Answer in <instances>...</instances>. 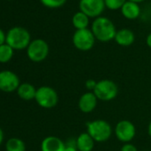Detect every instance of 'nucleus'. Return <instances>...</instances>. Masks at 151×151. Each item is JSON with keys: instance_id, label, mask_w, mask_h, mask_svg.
I'll use <instances>...</instances> for the list:
<instances>
[{"instance_id": "nucleus-25", "label": "nucleus", "mask_w": 151, "mask_h": 151, "mask_svg": "<svg viewBox=\"0 0 151 151\" xmlns=\"http://www.w3.org/2000/svg\"><path fill=\"white\" fill-rule=\"evenodd\" d=\"M6 35L1 29H0V45L6 44Z\"/></svg>"}, {"instance_id": "nucleus-5", "label": "nucleus", "mask_w": 151, "mask_h": 151, "mask_svg": "<svg viewBox=\"0 0 151 151\" xmlns=\"http://www.w3.org/2000/svg\"><path fill=\"white\" fill-rule=\"evenodd\" d=\"M93 93L99 101H111L117 96L118 87L116 84L110 79H101L97 82Z\"/></svg>"}, {"instance_id": "nucleus-6", "label": "nucleus", "mask_w": 151, "mask_h": 151, "mask_svg": "<svg viewBox=\"0 0 151 151\" xmlns=\"http://www.w3.org/2000/svg\"><path fill=\"white\" fill-rule=\"evenodd\" d=\"M95 37L91 29H77L72 36V43L74 46L81 52L90 51L95 44Z\"/></svg>"}, {"instance_id": "nucleus-20", "label": "nucleus", "mask_w": 151, "mask_h": 151, "mask_svg": "<svg viewBox=\"0 0 151 151\" xmlns=\"http://www.w3.org/2000/svg\"><path fill=\"white\" fill-rule=\"evenodd\" d=\"M126 1L127 0H104V3L106 8L115 11L121 9Z\"/></svg>"}, {"instance_id": "nucleus-11", "label": "nucleus", "mask_w": 151, "mask_h": 151, "mask_svg": "<svg viewBox=\"0 0 151 151\" xmlns=\"http://www.w3.org/2000/svg\"><path fill=\"white\" fill-rule=\"evenodd\" d=\"M98 99L93 92H86L83 93L78 100V109L83 113H91L93 112L98 104Z\"/></svg>"}, {"instance_id": "nucleus-16", "label": "nucleus", "mask_w": 151, "mask_h": 151, "mask_svg": "<svg viewBox=\"0 0 151 151\" xmlns=\"http://www.w3.org/2000/svg\"><path fill=\"white\" fill-rule=\"evenodd\" d=\"M36 93H37V89L33 85L29 83L21 84L17 89L18 96L23 101H31L33 99L35 100Z\"/></svg>"}, {"instance_id": "nucleus-3", "label": "nucleus", "mask_w": 151, "mask_h": 151, "mask_svg": "<svg viewBox=\"0 0 151 151\" xmlns=\"http://www.w3.org/2000/svg\"><path fill=\"white\" fill-rule=\"evenodd\" d=\"M30 34L22 27H14L6 34V44L14 50H23L30 44Z\"/></svg>"}, {"instance_id": "nucleus-4", "label": "nucleus", "mask_w": 151, "mask_h": 151, "mask_svg": "<svg viewBox=\"0 0 151 151\" xmlns=\"http://www.w3.org/2000/svg\"><path fill=\"white\" fill-rule=\"evenodd\" d=\"M35 101L41 108L50 109L58 104L59 95L52 87L43 86L37 89Z\"/></svg>"}, {"instance_id": "nucleus-24", "label": "nucleus", "mask_w": 151, "mask_h": 151, "mask_svg": "<svg viewBox=\"0 0 151 151\" xmlns=\"http://www.w3.org/2000/svg\"><path fill=\"white\" fill-rule=\"evenodd\" d=\"M121 151H138V148L135 145L129 142V143H124L122 146Z\"/></svg>"}, {"instance_id": "nucleus-17", "label": "nucleus", "mask_w": 151, "mask_h": 151, "mask_svg": "<svg viewBox=\"0 0 151 151\" xmlns=\"http://www.w3.org/2000/svg\"><path fill=\"white\" fill-rule=\"evenodd\" d=\"M89 17L85 14L83 12L78 11L76 14H74V15L72 16V24L74 26V28L77 29H88L89 26Z\"/></svg>"}, {"instance_id": "nucleus-29", "label": "nucleus", "mask_w": 151, "mask_h": 151, "mask_svg": "<svg viewBox=\"0 0 151 151\" xmlns=\"http://www.w3.org/2000/svg\"><path fill=\"white\" fill-rule=\"evenodd\" d=\"M128 1H131V2H134V3H137V4H139L143 1H145V0H128Z\"/></svg>"}, {"instance_id": "nucleus-15", "label": "nucleus", "mask_w": 151, "mask_h": 151, "mask_svg": "<svg viewBox=\"0 0 151 151\" xmlns=\"http://www.w3.org/2000/svg\"><path fill=\"white\" fill-rule=\"evenodd\" d=\"M76 143L78 151H93L95 145L94 139L86 132H82L78 136L76 139Z\"/></svg>"}, {"instance_id": "nucleus-1", "label": "nucleus", "mask_w": 151, "mask_h": 151, "mask_svg": "<svg viewBox=\"0 0 151 151\" xmlns=\"http://www.w3.org/2000/svg\"><path fill=\"white\" fill-rule=\"evenodd\" d=\"M91 30L95 39L102 43L114 40L117 31L113 22L104 16H100L93 20Z\"/></svg>"}, {"instance_id": "nucleus-18", "label": "nucleus", "mask_w": 151, "mask_h": 151, "mask_svg": "<svg viewBox=\"0 0 151 151\" xmlns=\"http://www.w3.org/2000/svg\"><path fill=\"white\" fill-rule=\"evenodd\" d=\"M6 151H26L24 141L19 138H11L6 143Z\"/></svg>"}, {"instance_id": "nucleus-2", "label": "nucleus", "mask_w": 151, "mask_h": 151, "mask_svg": "<svg viewBox=\"0 0 151 151\" xmlns=\"http://www.w3.org/2000/svg\"><path fill=\"white\" fill-rule=\"evenodd\" d=\"M86 132L95 142H105L112 136V127L104 119H95L86 124Z\"/></svg>"}, {"instance_id": "nucleus-9", "label": "nucleus", "mask_w": 151, "mask_h": 151, "mask_svg": "<svg viewBox=\"0 0 151 151\" xmlns=\"http://www.w3.org/2000/svg\"><path fill=\"white\" fill-rule=\"evenodd\" d=\"M106 8L104 0H80L79 11L83 12L89 18L96 19L101 16Z\"/></svg>"}, {"instance_id": "nucleus-7", "label": "nucleus", "mask_w": 151, "mask_h": 151, "mask_svg": "<svg viewBox=\"0 0 151 151\" xmlns=\"http://www.w3.org/2000/svg\"><path fill=\"white\" fill-rule=\"evenodd\" d=\"M49 54V45L44 39H35L30 42L27 48V55L29 59L34 62H41L45 60Z\"/></svg>"}, {"instance_id": "nucleus-13", "label": "nucleus", "mask_w": 151, "mask_h": 151, "mask_svg": "<svg viewBox=\"0 0 151 151\" xmlns=\"http://www.w3.org/2000/svg\"><path fill=\"white\" fill-rule=\"evenodd\" d=\"M116 43L124 47L132 45L135 41V35L132 30L129 29H122L116 31L115 39Z\"/></svg>"}, {"instance_id": "nucleus-23", "label": "nucleus", "mask_w": 151, "mask_h": 151, "mask_svg": "<svg viewBox=\"0 0 151 151\" xmlns=\"http://www.w3.org/2000/svg\"><path fill=\"white\" fill-rule=\"evenodd\" d=\"M97 82L98 81H95L94 79H92V78H90V79H88V80L86 81V84L85 85H86V87L88 90V92H93V90L96 87Z\"/></svg>"}, {"instance_id": "nucleus-22", "label": "nucleus", "mask_w": 151, "mask_h": 151, "mask_svg": "<svg viewBox=\"0 0 151 151\" xmlns=\"http://www.w3.org/2000/svg\"><path fill=\"white\" fill-rule=\"evenodd\" d=\"M64 151H78L76 139H68L65 142V150Z\"/></svg>"}, {"instance_id": "nucleus-27", "label": "nucleus", "mask_w": 151, "mask_h": 151, "mask_svg": "<svg viewBox=\"0 0 151 151\" xmlns=\"http://www.w3.org/2000/svg\"><path fill=\"white\" fill-rule=\"evenodd\" d=\"M3 140H4V132L0 128V145L3 143Z\"/></svg>"}, {"instance_id": "nucleus-28", "label": "nucleus", "mask_w": 151, "mask_h": 151, "mask_svg": "<svg viewBox=\"0 0 151 151\" xmlns=\"http://www.w3.org/2000/svg\"><path fill=\"white\" fill-rule=\"evenodd\" d=\"M147 134L151 138V120H150V122H149V124L147 125Z\"/></svg>"}, {"instance_id": "nucleus-8", "label": "nucleus", "mask_w": 151, "mask_h": 151, "mask_svg": "<svg viewBox=\"0 0 151 151\" xmlns=\"http://www.w3.org/2000/svg\"><path fill=\"white\" fill-rule=\"evenodd\" d=\"M115 134L117 139L121 142L129 143L131 142L136 135V127L132 122L130 120H121L115 127Z\"/></svg>"}, {"instance_id": "nucleus-21", "label": "nucleus", "mask_w": 151, "mask_h": 151, "mask_svg": "<svg viewBox=\"0 0 151 151\" xmlns=\"http://www.w3.org/2000/svg\"><path fill=\"white\" fill-rule=\"evenodd\" d=\"M40 2L48 8H60L63 6L67 0H40Z\"/></svg>"}, {"instance_id": "nucleus-10", "label": "nucleus", "mask_w": 151, "mask_h": 151, "mask_svg": "<svg viewBox=\"0 0 151 151\" xmlns=\"http://www.w3.org/2000/svg\"><path fill=\"white\" fill-rule=\"evenodd\" d=\"M21 82L18 76L11 70L0 71V90L5 93L17 91Z\"/></svg>"}, {"instance_id": "nucleus-30", "label": "nucleus", "mask_w": 151, "mask_h": 151, "mask_svg": "<svg viewBox=\"0 0 151 151\" xmlns=\"http://www.w3.org/2000/svg\"><path fill=\"white\" fill-rule=\"evenodd\" d=\"M143 151H147V150H143Z\"/></svg>"}, {"instance_id": "nucleus-14", "label": "nucleus", "mask_w": 151, "mask_h": 151, "mask_svg": "<svg viewBox=\"0 0 151 151\" xmlns=\"http://www.w3.org/2000/svg\"><path fill=\"white\" fill-rule=\"evenodd\" d=\"M120 10H121L122 15L125 19L131 20V21L136 20L140 14V7L139 4L128 1V0L124 3V5L122 6Z\"/></svg>"}, {"instance_id": "nucleus-19", "label": "nucleus", "mask_w": 151, "mask_h": 151, "mask_svg": "<svg viewBox=\"0 0 151 151\" xmlns=\"http://www.w3.org/2000/svg\"><path fill=\"white\" fill-rule=\"evenodd\" d=\"M14 56V49L7 44L0 45V63L8 62Z\"/></svg>"}, {"instance_id": "nucleus-12", "label": "nucleus", "mask_w": 151, "mask_h": 151, "mask_svg": "<svg viewBox=\"0 0 151 151\" xmlns=\"http://www.w3.org/2000/svg\"><path fill=\"white\" fill-rule=\"evenodd\" d=\"M41 151H64L65 142L57 136H47L41 142Z\"/></svg>"}, {"instance_id": "nucleus-26", "label": "nucleus", "mask_w": 151, "mask_h": 151, "mask_svg": "<svg viewBox=\"0 0 151 151\" xmlns=\"http://www.w3.org/2000/svg\"><path fill=\"white\" fill-rule=\"evenodd\" d=\"M146 44L147 45L151 48V33H149L147 36V38H146Z\"/></svg>"}]
</instances>
